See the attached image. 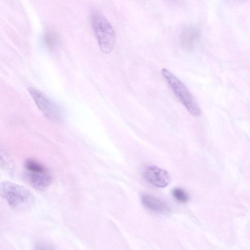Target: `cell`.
<instances>
[{
    "label": "cell",
    "mask_w": 250,
    "mask_h": 250,
    "mask_svg": "<svg viewBox=\"0 0 250 250\" xmlns=\"http://www.w3.org/2000/svg\"><path fill=\"white\" fill-rule=\"evenodd\" d=\"M0 193L9 206L17 210L28 209L34 202V196L28 188L10 181L1 183Z\"/></svg>",
    "instance_id": "1"
},
{
    "label": "cell",
    "mask_w": 250,
    "mask_h": 250,
    "mask_svg": "<svg viewBox=\"0 0 250 250\" xmlns=\"http://www.w3.org/2000/svg\"><path fill=\"white\" fill-rule=\"evenodd\" d=\"M90 18L92 29L101 50L105 54L110 53L114 47L116 41L112 26L98 10H93Z\"/></svg>",
    "instance_id": "2"
},
{
    "label": "cell",
    "mask_w": 250,
    "mask_h": 250,
    "mask_svg": "<svg viewBox=\"0 0 250 250\" xmlns=\"http://www.w3.org/2000/svg\"><path fill=\"white\" fill-rule=\"evenodd\" d=\"M162 75L175 96L189 113L195 116L200 115L201 110L197 102L185 84L166 68L162 69Z\"/></svg>",
    "instance_id": "3"
},
{
    "label": "cell",
    "mask_w": 250,
    "mask_h": 250,
    "mask_svg": "<svg viewBox=\"0 0 250 250\" xmlns=\"http://www.w3.org/2000/svg\"><path fill=\"white\" fill-rule=\"evenodd\" d=\"M28 90L44 116L53 122H59L61 120L62 112L58 105L42 92L34 87H30Z\"/></svg>",
    "instance_id": "4"
},
{
    "label": "cell",
    "mask_w": 250,
    "mask_h": 250,
    "mask_svg": "<svg viewBox=\"0 0 250 250\" xmlns=\"http://www.w3.org/2000/svg\"><path fill=\"white\" fill-rule=\"evenodd\" d=\"M143 175L146 181L154 186L165 188L170 182L169 173L156 166H148L144 170Z\"/></svg>",
    "instance_id": "5"
},
{
    "label": "cell",
    "mask_w": 250,
    "mask_h": 250,
    "mask_svg": "<svg viewBox=\"0 0 250 250\" xmlns=\"http://www.w3.org/2000/svg\"><path fill=\"white\" fill-rule=\"evenodd\" d=\"M24 177L32 187L40 191L47 188L52 181V177L46 169L41 171L25 170Z\"/></svg>",
    "instance_id": "6"
},
{
    "label": "cell",
    "mask_w": 250,
    "mask_h": 250,
    "mask_svg": "<svg viewBox=\"0 0 250 250\" xmlns=\"http://www.w3.org/2000/svg\"><path fill=\"white\" fill-rule=\"evenodd\" d=\"M141 200L144 206L152 211L160 213L165 212L167 209V207L165 203L151 195L142 194Z\"/></svg>",
    "instance_id": "7"
},
{
    "label": "cell",
    "mask_w": 250,
    "mask_h": 250,
    "mask_svg": "<svg viewBox=\"0 0 250 250\" xmlns=\"http://www.w3.org/2000/svg\"><path fill=\"white\" fill-rule=\"evenodd\" d=\"M199 32L191 27H187L181 32L180 40L182 46L188 50H190L198 39Z\"/></svg>",
    "instance_id": "8"
},
{
    "label": "cell",
    "mask_w": 250,
    "mask_h": 250,
    "mask_svg": "<svg viewBox=\"0 0 250 250\" xmlns=\"http://www.w3.org/2000/svg\"><path fill=\"white\" fill-rule=\"evenodd\" d=\"M57 36L51 29H48L44 35L45 42L47 47L50 49H54L57 44Z\"/></svg>",
    "instance_id": "9"
},
{
    "label": "cell",
    "mask_w": 250,
    "mask_h": 250,
    "mask_svg": "<svg viewBox=\"0 0 250 250\" xmlns=\"http://www.w3.org/2000/svg\"><path fill=\"white\" fill-rule=\"evenodd\" d=\"M172 194L174 198L180 203H186L189 199L186 191L181 188H175L173 189Z\"/></svg>",
    "instance_id": "10"
},
{
    "label": "cell",
    "mask_w": 250,
    "mask_h": 250,
    "mask_svg": "<svg viewBox=\"0 0 250 250\" xmlns=\"http://www.w3.org/2000/svg\"><path fill=\"white\" fill-rule=\"evenodd\" d=\"M34 250H54L53 248L49 244L40 242L36 244Z\"/></svg>",
    "instance_id": "11"
}]
</instances>
